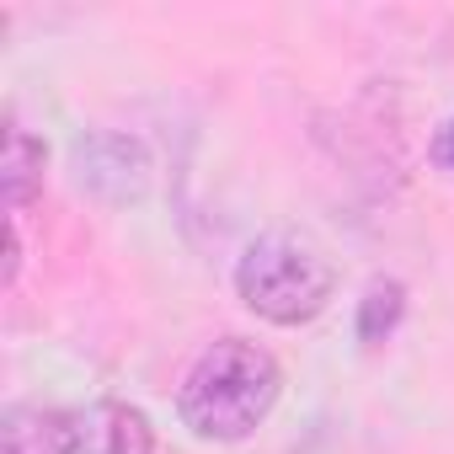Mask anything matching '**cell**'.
Here are the masks:
<instances>
[{"label": "cell", "mask_w": 454, "mask_h": 454, "mask_svg": "<svg viewBox=\"0 0 454 454\" xmlns=\"http://www.w3.org/2000/svg\"><path fill=\"white\" fill-rule=\"evenodd\" d=\"M401 316H406V289L395 278H374L364 289V300H358V342L364 348L390 342L395 326H401Z\"/></svg>", "instance_id": "52a82bcc"}, {"label": "cell", "mask_w": 454, "mask_h": 454, "mask_svg": "<svg viewBox=\"0 0 454 454\" xmlns=\"http://www.w3.org/2000/svg\"><path fill=\"white\" fill-rule=\"evenodd\" d=\"M43 139H33L22 123L6 129V160H0V187H6V208L22 214L43 192Z\"/></svg>", "instance_id": "8992f818"}, {"label": "cell", "mask_w": 454, "mask_h": 454, "mask_svg": "<svg viewBox=\"0 0 454 454\" xmlns=\"http://www.w3.org/2000/svg\"><path fill=\"white\" fill-rule=\"evenodd\" d=\"M155 433L150 417L129 401H97L86 411H70L65 454H150Z\"/></svg>", "instance_id": "277c9868"}, {"label": "cell", "mask_w": 454, "mask_h": 454, "mask_svg": "<svg viewBox=\"0 0 454 454\" xmlns=\"http://www.w3.org/2000/svg\"><path fill=\"white\" fill-rule=\"evenodd\" d=\"M70 411L54 406H12L0 417V454H65Z\"/></svg>", "instance_id": "5b68a950"}, {"label": "cell", "mask_w": 454, "mask_h": 454, "mask_svg": "<svg viewBox=\"0 0 454 454\" xmlns=\"http://www.w3.org/2000/svg\"><path fill=\"white\" fill-rule=\"evenodd\" d=\"M337 289V268L332 257L305 241V236H289V231H273V236H257L241 262H236V294L252 316L273 321V326H305L326 310Z\"/></svg>", "instance_id": "7a4b0ae2"}, {"label": "cell", "mask_w": 454, "mask_h": 454, "mask_svg": "<svg viewBox=\"0 0 454 454\" xmlns=\"http://www.w3.org/2000/svg\"><path fill=\"white\" fill-rule=\"evenodd\" d=\"M427 155H433V166H438V171L454 182V113H449V118L433 129V145H427Z\"/></svg>", "instance_id": "ba28073f"}, {"label": "cell", "mask_w": 454, "mask_h": 454, "mask_svg": "<svg viewBox=\"0 0 454 454\" xmlns=\"http://www.w3.org/2000/svg\"><path fill=\"white\" fill-rule=\"evenodd\" d=\"M75 182L102 203H139L150 187V155L129 134H91L75 145Z\"/></svg>", "instance_id": "3957f363"}, {"label": "cell", "mask_w": 454, "mask_h": 454, "mask_svg": "<svg viewBox=\"0 0 454 454\" xmlns=\"http://www.w3.org/2000/svg\"><path fill=\"white\" fill-rule=\"evenodd\" d=\"M278 390H284V374L268 348L247 337H219L187 369L176 390V411L198 438L241 443L268 422V411L278 406Z\"/></svg>", "instance_id": "6da1fadb"}]
</instances>
